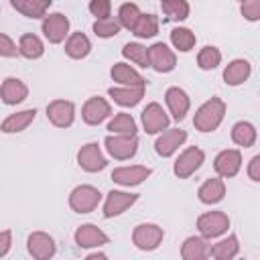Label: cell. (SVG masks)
Wrapping results in <instances>:
<instances>
[{"mask_svg": "<svg viewBox=\"0 0 260 260\" xmlns=\"http://www.w3.org/2000/svg\"><path fill=\"white\" fill-rule=\"evenodd\" d=\"M91 51V41L83 32H71L65 41V53L71 59H85Z\"/></svg>", "mask_w": 260, "mask_h": 260, "instance_id": "obj_28", "label": "cell"}, {"mask_svg": "<svg viewBox=\"0 0 260 260\" xmlns=\"http://www.w3.org/2000/svg\"><path fill=\"white\" fill-rule=\"evenodd\" d=\"M165 232L156 223H138L132 232V244L142 252H152L160 246Z\"/></svg>", "mask_w": 260, "mask_h": 260, "instance_id": "obj_4", "label": "cell"}, {"mask_svg": "<svg viewBox=\"0 0 260 260\" xmlns=\"http://www.w3.org/2000/svg\"><path fill=\"white\" fill-rule=\"evenodd\" d=\"M108 95L122 108H132L144 98V87H110Z\"/></svg>", "mask_w": 260, "mask_h": 260, "instance_id": "obj_27", "label": "cell"}, {"mask_svg": "<svg viewBox=\"0 0 260 260\" xmlns=\"http://www.w3.org/2000/svg\"><path fill=\"white\" fill-rule=\"evenodd\" d=\"M185 140H187V132H185V130H181V128H167V130L160 132V136L156 138L154 150H156L158 156L169 158V156H173V154L179 150V146H183Z\"/></svg>", "mask_w": 260, "mask_h": 260, "instance_id": "obj_12", "label": "cell"}, {"mask_svg": "<svg viewBox=\"0 0 260 260\" xmlns=\"http://www.w3.org/2000/svg\"><path fill=\"white\" fill-rule=\"evenodd\" d=\"M100 201H102V193L91 185H77L69 193V207L75 213H89L100 205Z\"/></svg>", "mask_w": 260, "mask_h": 260, "instance_id": "obj_2", "label": "cell"}, {"mask_svg": "<svg viewBox=\"0 0 260 260\" xmlns=\"http://www.w3.org/2000/svg\"><path fill=\"white\" fill-rule=\"evenodd\" d=\"M26 250L32 260H51L57 252V246L47 232H32L26 240Z\"/></svg>", "mask_w": 260, "mask_h": 260, "instance_id": "obj_10", "label": "cell"}, {"mask_svg": "<svg viewBox=\"0 0 260 260\" xmlns=\"http://www.w3.org/2000/svg\"><path fill=\"white\" fill-rule=\"evenodd\" d=\"M219 63H221V53H219V49L213 47V45H205V47L197 53V65H199V69H203V71H211V69H215Z\"/></svg>", "mask_w": 260, "mask_h": 260, "instance_id": "obj_37", "label": "cell"}, {"mask_svg": "<svg viewBox=\"0 0 260 260\" xmlns=\"http://www.w3.org/2000/svg\"><path fill=\"white\" fill-rule=\"evenodd\" d=\"M132 32H134V37H138V39H152L156 32H158V18L154 16V14H140V18H138V22L134 24V28H132Z\"/></svg>", "mask_w": 260, "mask_h": 260, "instance_id": "obj_34", "label": "cell"}, {"mask_svg": "<svg viewBox=\"0 0 260 260\" xmlns=\"http://www.w3.org/2000/svg\"><path fill=\"white\" fill-rule=\"evenodd\" d=\"M89 12L95 16V20L100 18H110L112 14V2L110 0H91L89 2Z\"/></svg>", "mask_w": 260, "mask_h": 260, "instance_id": "obj_40", "label": "cell"}, {"mask_svg": "<svg viewBox=\"0 0 260 260\" xmlns=\"http://www.w3.org/2000/svg\"><path fill=\"white\" fill-rule=\"evenodd\" d=\"M108 130L112 134H122V136H136V122L130 114L126 112H118L110 124H108Z\"/></svg>", "mask_w": 260, "mask_h": 260, "instance_id": "obj_32", "label": "cell"}, {"mask_svg": "<svg viewBox=\"0 0 260 260\" xmlns=\"http://www.w3.org/2000/svg\"><path fill=\"white\" fill-rule=\"evenodd\" d=\"M77 165L85 173H98V171H104L108 167V158L104 156L98 142H87L77 152Z\"/></svg>", "mask_w": 260, "mask_h": 260, "instance_id": "obj_8", "label": "cell"}, {"mask_svg": "<svg viewBox=\"0 0 260 260\" xmlns=\"http://www.w3.org/2000/svg\"><path fill=\"white\" fill-rule=\"evenodd\" d=\"M160 10L167 14L169 20H185L189 16V2L185 0H162Z\"/></svg>", "mask_w": 260, "mask_h": 260, "instance_id": "obj_36", "label": "cell"}, {"mask_svg": "<svg viewBox=\"0 0 260 260\" xmlns=\"http://www.w3.org/2000/svg\"><path fill=\"white\" fill-rule=\"evenodd\" d=\"M177 65V55L169 45L165 43H154L148 47V67H152L156 73H169Z\"/></svg>", "mask_w": 260, "mask_h": 260, "instance_id": "obj_9", "label": "cell"}, {"mask_svg": "<svg viewBox=\"0 0 260 260\" xmlns=\"http://www.w3.org/2000/svg\"><path fill=\"white\" fill-rule=\"evenodd\" d=\"M256 138H258V132H256L254 124H250V122H236L232 126V140H234V144L250 148V146H254Z\"/></svg>", "mask_w": 260, "mask_h": 260, "instance_id": "obj_31", "label": "cell"}, {"mask_svg": "<svg viewBox=\"0 0 260 260\" xmlns=\"http://www.w3.org/2000/svg\"><path fill=\"white\" fill-rule=\"evenodd\" d=\"M195 41H197L195 32L191 28H187V26H177V28L171 30V43L181 53H189L195 47Z\"/></svg>", "mask_w": 260, "mask_h": 260, "instance_id": "obj_33", "label": "cell"}, {"mask_svg": "<svg viewBox=\"0 0 260 260\" xmlns=\"http://www.w3.org/2000/svg\"><path fill=\"white\" fill-rule=\"evenodd\" d=\"M205 160V152L199 146H187L175 160L173 165V173L179 179H189L195 171H199V167Z\"/></svg>", "mask_w": 260, "mask_h": 260, "instance_id": "obj_5", "label": "cell"}, {"mask_svg": "<svg viewBox=\"0 0 260 260\" xmlns=\"http://www.w3.org/2000/svg\"><path fill=\"white\" fill-rule=\"evenodd\" d=\"M211 244L201 236H189L181 246V258L183 260H207L209 258Z\"/></svg>", "mask_w": 260, "mask_h": 260, "instance_id": "obj_24", "label": "cell"}, {"mask_svg": "<svg viewBox=\"0 0 260 260\" xmlns=\"http://www.w3.org/2000/svg\"><path fill=\"white\" fill-rule=\"evenodd\" d=\"M106 150L116 160H128L138 150V138L136 136H122V134H110L104 140Z\"/></svg>", "mask_w": 260, "mask_h": 260, "instance_id": "obj_7", "label": "cell"}, {"mask_svg": "<svg viewBox=\"0 0 260 260\" xmlns=\"http://www.w3.org/2000/svg\"><path fill=\"white\" fill-rule=\"evenodd\" d=\"M110 114H112V106L108 104V100H104V98H100V95L89 98V100L83 104V108H81V118H83V122L89 124V126L102 124Z\"/></svg>", "mask_w": 260, "mask_h": 260, "instance_id": "obj_17", "label": "cell"}, {"mask_svg": "<svg viewBox=\"0 0 260 260\" xmlns=\"http://www.w3.org/2000/svg\"><path fill=\"white\" fill-rule=\"evenodd\" d=\"M240 10H242L244 18L250 22L260 20V0H246L244 4H240Z\"/></svg>", "mask_w": 260, "mask_h": 260, "instance_id": "obj_41", "label": "cell"}, {"mask_svg": "<svg viewBox=\"0 0 260 260\" xmlns=\"http://www.w3.org/2000/svg\"><path fill=\"white\" fill-rule=\"evenodd\" d=\"M122 55H124V59L136 63L138 67H144V69L148 67V47H144L140 43H126L122 47Z\"/></svg>", "mask_w": 260, "mask_h": 260, "instance_id": "obj_35", "label": "cell"}, {"mask_svg": "<svg viewBox=\"0 0 260 260\" xmlns=\"http://www.w3.org/2000/svg\"><path fill=\"white\" fill-rule=\"evenodd\" d=\"M41 30L49 43L59 45L69 37V18L63 12H51L43 18Z\"/></svg>", "mask_w": 260, "mask_h": 260, "instance_id": "obj_6", "label": "cell"}, {"mask_svg": "<svg viewBox=\"0 0 260 260\" xmlns=\"http://www.w3.org/2000/svg\"><path fill=\"white\" fill-rule=\"evenodd\" d=\"M47 118L57 128H69L75 120V104L69 100H53L47 106Z\"/></svg>", "mask_w": 260, "mask_h": 260, "instance_id": "obj_11", "label": "cell"}, {"mask_svg": "<svg viewBox=\"0 0 260 260\" xmlns=\"http://www.w3.org/2000/svg\"><path fill=\"white\" fill-rule=\"evenodd\" d=\"M197 197H199V201L205 203V205H215V203H219V201L225 197V183H223V179H219V177L207 179V181L197 189Z\"/></svg>", "mask_w": 260, "mask_h": 260, "instance_id": "obj_23", "label": "cell"}, {"mask_svg": "<svg viewBox=\"0 0 260 260\" xmlns=\"http://www.w3.org/2000/svg\"><path fill=\"white\" fill-rule=\"evenodd\" d=\"M238 252H240V242L236 234H230L228 238L219 240L209 248V256H213L215 260H234Z\"/></svg>", "mask_w": 260, "mask_h": 260, "instance_id": "obj_29", "label": "cell"}, {"mask_svg": "<svg viewBox=\"0 0 260 260\" xmlns=\"http://www.w3.org/2000/svg\"><path fill=\"white\" fill-rule=\"evenodd\" d=\"M248 177L254 183L260 181V154H256V156L250 158V162H248Z\"/></svg>", "mask_w": 260, "mask_h": 260, "instance_id": "obj_44", "label": "cell"}, {"mask_svg": "<svg viewBox=\"0 0 260 260\" xmlns=\"http://www.w3.org/2000/svg\"><path fill=\"white\" fill-rule=\"evenodd\" d=\"M140 8H138V4H134V2H126V4H122L120 8H118V22H120V26L122 28H128V30H132L134 28V24L138 22V18H140Z\"/></svg>", "mask_w": 260, "mask_h": 260, "instance_id": "obj_38", "label": "cell"}, {"mask_svg": "<svg viewBox=\"0 0 260 260\" xmlns=\"http://www.w3.org/2000/svg\"><path fill=\"white\" fill-rule=\"evenodd\" d=\"M150 175H152V169L150 167L130 165V167H118V169H114L112 171V181L118 183V185H124V187H134V185H140L142 181H146Z\"/></svg>", "mask_w": 260, "mask_h": 260, "instance_id": "obj_15", "label": "cell"}, {"mask_svg": "<svg viewBox=\"0 0 260 260\" xmlns=\"http://www.w3.org/2000/svg\"><path fill=\"white\" fill-rule=\"evenodd\" d=\"M110 75L116 83H120V87H144L146 79L128 63H114V67L110 69Z\"/></svg>", "mask_w": 260, "mask_h": 260, "instance_id": "obj_21", "label": "cell"}, {"mask_svg": "<svg viewBox=\"0 0 260 260\" xmlns=\"http://www.w3.org/2000/svg\"><path fill=\"white\" fill-rule=\"evenodd\" d=\"M83 260H110L104 252H93V254H89V256H85Z\"/></svg>", "mask_w": 260, "mask_h": 260, "instance_id": "obj_45", "label": "cell"}, {"mask_svg": "<svg viewBox=\"0 0 260 260\" xmlns=\"http://www.w3.org/2000/svg\"><path fill=\"white\" fill-rule=\"evenodd\" d=\"M165 102H167V108H169L173 120H177V122H181L191 108V100H189L187 91L177 85H173L165 91Z\"/></svg>", "mask_w": 260, "mask_h": 260, "instance_id": "obj_19", "label": "cell"}, {"mask_svg": "<svg viewBox=\"0 0 260 260\" xmlns=\"http://www.w3.org/2000/svg\"><path fill=\"white\" fill-rule=\"evenodd\" d=\"M213 169L217 173L219 179H230L236 177L238 171L242 169V152L238 148H225L221 150L215 160H213Z\"/></svg>", "mask_w": 260, "mask_h": 260, "instance_id": "obj_13", "label": "cell"}, {"mask_svg": "<svg viewBox=\"0 0 260 260\" xmlns=\"http://www.w3.org/2000/svg\"><path fill=\"white\" fill-rule=\"evenodd\" d=\"M228 228H230V217L223 211H205L197 217V230L205 240L219 238L221 234L228 232Z\"/></svg>", "mask_w": 260, "mask_h": 260, "instance_id": "obj_3", "label": "cell"}, {"mask_svg": "<svg viewBox=\"0 0 260 260\" xmlns=\"http://www.w3.org/2000/svg\"><path fill=\"white\" fill-rule=\"evenodd\" d=\"M12 8L28 18H45L51 8V0H10Z\"/></svg>", "mask_w": 260, "mask_h": 260, "instance_id": "obj_26", "label": "cell"}, {"mask_svg": "<svg viewBox=\"0 0 260 260\" xmlns=\"http://www.w3.org/2000/svg\"><path fill=\"white\" fill-rule=\"evenodd\" d=\"M26 95H28V87L18 77H6L0 85V100L6 106H16V104L24 102Z\"/></svg>", "mask_w": 260, "mask_h": 260, "instance_id": "obj_20", "label": "cell"}, {"mask_svg": "<svg viewBox=\"0 0 260 260\" xmlns=\"http://www.w3.org/2000/svg\"><path fill=\"white\" fill-rule=\"evenodd\" d=\"M252 73V65L246 59H234L223 69V81L228 85H242Z\"/></svg>", "mask_w": 260, "mask_h": 260, "instance_id": "obj_25", "label": "cell"}, {"mask_svg": "<svg viewBox=\"0 0 260 260\" xmlns=\"http://www.w3.org/2000/svg\"><path fill=\"white\" fill-rule=\"evenodd\" d=\"M35 116H37V110H35V108H28V110H20V112H16V114H10L8 118L2 120L0 130H2L4 134L22 132V130H26V128L32 124Z\"/></svg>", "mask_w": 260, "mask_h": 260, "instance_id": "obj_22", "label": "cell"}, {"mask_svg": "<svg viewBox=\"0 0 260 260\" xmlns=\"http://www.w3.org/2000/svg\"><path fill=\"white\" fill-rule=\"evenodd\" d=\"M12 248V232L10 230H4L0 232V258H4Z\"/></svg>", "mask_w": 260, "mask_h": 260, "instance_id": "obj_43", "label": "cell"}, {"mask_svg": "<svg viewBox=\"0 0 260 260\" xmlns=\"http://www.w3.org/2000/svg\"><path fill=\"white\" fill-rule=\"evenodd\" d=\"M43 53H45V45L37 35L26 32V35H22L18 39V55H22L24 59L32 61V59L43 57Z\"/></svg>", "mask_w": 260, "mask_h": 260, "instance_id": "obj_30", "label": "cell"}, {"mask_svg": "<svg viewBox=\"0 0 260 260\" xmlns=\"http://www.w3.org/2000/svg\"><path fill=\"white\" fill-rule=\"evenodd\" d=\"M73 238H75V244L79 248H100V246H104V244L110 242V236L106 232H102L95 223H83V225H79L75 230Z\"/></svg>", "mask_w": 260, "mask_h": 260, "instance_id": "obj_18", "label": "cell"}, {"mask_svg": "<svg viewBox=\"0 0 260 260\" xmlns=\"http://www.w3.org/2000/svg\"><path fill=\"white\" fill-rule=\"evenodd\" d=\"M0 57H18V45L6 32H0Z\"/></svg>", "mask_w": 260, "mask_h": 260, "instance_id": "obj_42", "label": "cell"}, {"mask_svg": "<svg viewBox=\"0 0 260 260\" xmlns=\"http://www.w3.org/2000/svg\"><path fill=\"white\" fill-rule=\"evenodd\" d=\"M138 193H126V191H110L104 201V217H116L122 215L128 207H132L138 201Z\"/></svg>", "mask_w": 260, "mask_h": 260, "instance_id": "obj_16", "label": "cell"}, {"mask_svg": "<svg viewBox=\"0 0 260 260\" xmlns=\"http://www.w3.org/2000/svg\"><path fill=\"white\" fill-rule=\"evenodd\" d=\"M140 118H142V126L146 130V134H158V132L167 130L169 128V122H171V118L167 116V112L162 110V106L156 104V102H150L142 110V116Z\"/></svg>", "mask_w": 260, "mask_h": 260, "instance_id": "obj_14", "label": "cell"}, {"mask_svg": "<svg viewBox=\"0 0 260 260\" xmlns=\"http://www.w3.org/2000/svg\"><path fill=\"white\" fill-rule=\"evenodd\" d=\"M120 22L116 16H110V18H100L93 22V32L100 37V39H110V37H116L120 32Z\"/></svg>", "mask_w": 260, "mask_h": 260, "instance_id": "obj_39", "label": "cell"}, {"mask_svg": "<svg viewBox=\"0 0 260 260\" xmlns=\"http://www.w3.org/2000/svg\"><path fill=\"white\" fill-rule=\"evenodd\" d=\"M223 116H225V102L219 98H209L197 108L193 116V126L199 132H213L223 122Z\"/></svg>", "mask_w": 260, "mask_h": 260, "instance_id": "obj_1", "label": "cell"}]
</instances>
